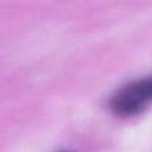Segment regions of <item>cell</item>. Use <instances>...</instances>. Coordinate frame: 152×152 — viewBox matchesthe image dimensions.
Here are the masks:
<instances>
[{
  "instance_id": "6da1fadb",
  "label": "cell",
  "mask_w": 152,
  "mask_h": 152,
  "mask_svg": "<svg viewBox=\"0 0 152 152\" xmlns=\"http://www.w3.org/2000/svg\"><path fill=\"white\" fill-rule=\"evenodd\" d=\"M152 103V75L122 86L110 99V110L120 118L140 114Z\"/></svg>"
},
{
  "instance_id": "7a4b0ae2",
  "label": "cell",
  "mask_w": 152,
  "mask_h": 152,
  "mask_svg": "<svg viewBox=\"0 0 152 152\" xmlns=\"http://www.w3.org/2000/svg\"><path fill=\"white\" fill-rule=\"evenodd\" d=\"M58 152H72V151H68V150H62V151H58Z\"/></svg>"
}]
</instances>
